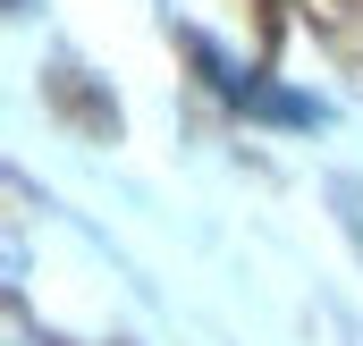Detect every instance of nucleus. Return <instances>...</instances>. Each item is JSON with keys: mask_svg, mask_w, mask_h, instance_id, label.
<instances>
[{"mask_svg": "<svg viewBox=\"0 0 363 346\" xmlns=\"http://www.w3.org/2000/svg\"><path fill=\"white\" fill-rule=\"evenodd\" d=\"M9 9H26V0H9Z\"/></svg>", "mask_w": 363, "mask_h": 346, "instance_id": "nucleus-1", "label": "nucleus"}]
</instances>
